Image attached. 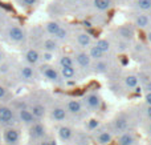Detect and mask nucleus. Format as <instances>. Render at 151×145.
Segmentation results:
<instances>
[{"mask_svg":"<svg viewBox=\"0 0 151 145\" xmlns=\"http://www.w3.org/2000/svg\"><path fill=\"white\" fill-rule=\"evenodd\" d=\"M5 35H7V39L9 40L13 44H21V43L25 41L27 39V32L23 27H20L19 24H9L7 27V31H5Z\"/></svg>","mask_w":151,"mask_h":145,"instance_id":"f257e3e1","label":"nucleus"},{"mask_svg":"<svg viewBox=\"0 0 151 145\" xmlns=\"http://www.w3.org/2000/svg\"><path fill=\"white\" fill-rule=\"evenodd\" d=\"M133 25L138 29H147L151 27V15L150 12L135 11L133 15Z\"/></svg>","mask_w":151,"mask_h":145,"instance_id":"f03ea898","label":"nucleus"},{"mask_svg":"<svg viewBox=\"0 0 151 145\" xmlns=\"http://www.w3.org/2000/svg\"><path fill=\"white\" fill-rule=\"evenodd\" d=\"M16 120L15 112L8 105H0V124L3 125H11Z\"/></svg>","mask_w":151,"mask_h":145,"instance_id":"7ed1b4c3","label":"nucleus"},{"mask_svg":"<svg viewBox=\"0 0 151 145\" xmlns=\"http://www.w3.org/2000/svg\"><path fill=\"white\" fill-rule=\"evenodd\" d=\"M117 35L118 39L125 40V41H131L134 39V35H135V27L131 24H123L117 29Z\"/></svg>","mask_w":151,"mask_h":145,"instance_id":"20e7f679","label":"nucleus"},{"mask_svg":"<svg viewBox=\"0 0 151 145\" xmlns=\"http://www.w3.org/2000/svg\"><path fill=\"white\" fill-rule=\"evenodd\" d=\"M74 39H76V43L80 48H89L90 45H93V37L90 36V33H88L86 31H78L76 32L74 35Z\"/></svg>","mask_w":151,"mask_h":145,"instance_id":"39448f33","label":"nucleus"},{"mask_svg":"<svg viewBox=\"0 0 151 145\" xmlns=\"http://www.w3.org/2000/svg\"><path fill=\"white\" fill-rule=\"evenodd\" d=\"M41 73L45 76V79H48L49 81L52 83H58L60 81V71H57V69L55 68V67L52 65H48V64H45V65L41 67Z\"/></svg>","mask_w":151,"mask_h":145,"instance_id":"423d86ee","label":"nucleus"},{"mask_svg":"<svg viewBox=\"0 0 151 145\" xmlns=\"http://www.w3.org/2000/svg\"><path fill=\"white\" fill-rule=\"evenodd\" d=\"M3 138H4V141L7 145H17L19 141H20V133H19L17 129L9 127L4 130Z\"/></svg>","mask_w":151,"mask_h":145,"instance_id":"0eeeda50","label":"nucleus"},{"mask_svg":"<svg viewBox=\"0 0 151 145\" xmlns=\"http://www.w3.org/2000/svg\"><path fill=\"white\" fill-rule=\"evenodd\" d=\"M83 103H85V105L88 107L89 109H98L99 107H101L102 100H101V96H99L98 93L91 92V93H88V95L85 96Z\"/></svg>","mask_w":151,"mask_h":145,"instance_id":"6e6552de","label":"nucleus"},{"mask_svg":"<svg viewBox=\"0 0 151 145\" xmlns=\"http://www.w3.org/2000/svg\"><path fill=\"white\" fill-rule=\"evenodd\" d=\"M24 59H25L27 64L33 67V65H37V64L40 63L41 55H40V52L36 49V48H29V49H27V52L24 53Z\"/></svg>","mask_w":151,"mask_h":145,"instance_id":"1a4fd4ad","label":"nucleus"},{"mask_svg":"<svg viewBox=\"0 0 151 145\" xmlns=\"http://www.w3.org/2000/svg\"><path fill=\"white\" fill-rule=\"evenodd\" d=\"M19 120H20L23 124L28 125V127H31L32 124L36 123V119H35L33 113L31 112V109H27V108L19 109Z\"/></svg>","mask_w":151,"mask_h":145,"instance_id":"9d476101","label":"nucleus"},{"mask_svg":"<svg viewBox=\"0 0 151 145\" xmlns=\"http://www.w3.org/2000/svg\"><path fill=\"white\" fill-rule=\"evenodd\" d=\"M76 57V63L81 67V68H89L91 65V57L89 56V53H86L85 51H78L74 55Z\"/></svg>","mask_w":151,"mask_h":145,"instance_id":"9b49d317","label":"nucleus"},{"mask_svg":"<svg viewBox=\"0 0 151 145\" xmlns=\"http://www.w3.org/2000/svg\"><path fill=\"white\" fill-rule=\"evenodd\" d=\"M41 47L44 51H47V52H52L55 53L56 51H58V47H60V41H57V40L55 39V37H45V39H42L41 41Z\"/></svg>","mask_w":151,"mask_h":145,"instance_id":"f8f14e48","label":"nucleus"},{"mask_svg":"<svg viewBox=\"0 0 151 145\" xmlns=\"http://www.w3.org/2000/svg\"><path fill=\"white\" fill-rule=\"evenodd\" d=\"M66 111H68V113L78 116V115L82 113V103L80 100H76V99L69 100L66 103Z\"/></svg>","mask_w":151,"mask_h":145,"instance_id":"ddd939ff","label":"nucleus"},{"mask_svg":"<svg viewBox=\"0 0 151 145\" xmlns=\"http://www.w3.org/2000/svg\"><path fill=\"white\" fill-rule=\"evenodd\" d=\"M50 117H52L55 121H64V120L68 117V111H66V108H64V107H55V108H52V111H50Z\"/></svg>","mask_w":151,"mask_h":145,"instance_id":"4468645a","label":"nucleus"},{"mask_svg":"<svg viewBox=\"0 0 151 145\" xmlns=\"http://www.w3.org/2000/svg\"><path fill=\"white\" fill-rule=\"evenodd\" d=\"M91 5L97 12H106L111 8L113 0H91Z\"/></svg>","mask_w":151,"mask_h":145,"instance_id":"2eb2a0df","label":"nucleus"},{"mask_svg":"<svg viewBox=\"0 0 151 145\" xmlns=\"http://www.w3.org/2000/svg\"><path fill=\"white\" fill-rule=\"evenodd\" d=\"M61 27H63V24L61 23H58V21H56V20H50V21H47V23H45L44 29H45V32H47L49 36L55 37L56 35H57V32L60 31Z\"/></svg>","mask_w":151,"mask_h":145,"instance_id":"dca6fc26","label":"nucleus"},{"mask_svg":"<svg viewBox=\"0 0 151 145\" xmlns=\"http://www.w3.org/2000/svg\"><path fill=\"white\" fill-rule=\"evenodd\" d=\"M20 77L24 81H32L35 79V71L32 68V65L25 64V65L20 67Z\"/></svg>","mask_w":151,"mask_h":145,"instance_id":"f3484780","label":"nucleus"},{"mask_svg":"<svg viewBox=\"0 0 151 145\" xmlns=\"http://www.w3.org/2000/svg\"><path fill=\"white\" fill-rule=\"evenodd\" d=\"M45 136V128L40 123H35L31 125V137L33 138H42Z\"/></svg>","mask_w":151,"mask_h":145,"instance_id":"a211bd4d","label":"nucleus"},{"mask_svg":"<svg viewBox=\"0 0 151 145\" xmlns=\"http://www.w3.org/2000/svg\"><path fill=\"white\" fill-rule=\"evenodd\" d=\"M96 140L99 145H109L113 140V133L109 132V130H102V132H99L97 135Z\"/></svg>","mask_w":151,"mask_h":145,"instance_id":"6ab92c4d","label":"nucleus"},{"mask_svg":"<svg viewBox=\"0 0 151 145\" xmlns=\"http://www.w3.org/2000/svg\"><path fill=\"white\" fill-rule=\"evenodd\" d=\"M58 137L63 141H65V143L66 141H70L72 137H73V130L69 127H66V125H63V127L58 128Z\"/></svg>","mask_w":151,"mask_h":145,"instance_id":"aec40b11","label":"nucleus"},{"mask_svg":"<svg viewBox=\"0 0 151 145\" xmlns=\"http://www.w3.org/2000/svg\"><path fill=\"white\" fill-rule=\"evenodd\" d=\"M134 8H135V11L151 12V0H135L134 1Z\"/></svg>","mask_w":151,"mask_h":145,"instance_id":"412c9836","label":"nucleus"},{"mask_svg":"<svg viewBox=\"0 0 151 145\" xmlns=\"http://www.w3.org/2000/svg\"><path fill=\"white\" fill-rule=\"evenodd\" d=\"M89 56H90L91 57V60H101V59H104L105 57V55H106V53H104L102 52L101 49H99L98 47H97L96 44H93V45H90V47H89Z\"/></svg>","mask_w":151,"mask_h":145,"instance_id":"4be33fe9","label":"nucleus"},{"mask_svg":"<svg viewBox=\"0 0 151 145\" xmlns=\"http://www.w3.org/2000/svg\"><path fill=\"white\" fill-rule=\"evenodd\" d=\"M119 145H134L135 143V136L133 135V132H123L119 137Z\"/></svg>","mask_w":151,"mask_h":145,"instance_id":"5701e85b","label":"nucleus"},{"mask_svg":"<svg viewBox=\"0 0 151 145\" xmlns=\"http://www.w3.org/2000/svg\"><path fill=\"white\" fill-rule=\"evenodd\" d=\"M31 112L33 113L35 119H41V117L45 116V113H47V108H45L42 104H35V105H32L31 108Z\"/></svg>","mask_w":151,"mask_h":145,"instance_id":"b1692460","label":"nucleus"},{"mask_svg":"<svg viewBox=\"0 0 151 145\" xmlns=\"http://www.w3.org/2000/svg\"><path fill=\"white\" fill-rule=\"evenodd\" d=\"M60 75L63 79L72 80V79H74V76H76V69H74V67H61Z\"/></svg>","mask_w":151,"mask_h":145,"instance_id":"393cba45","label":"nucleus"},{"mask_svg":"<svg viewBox=\"0 0 151 145\" xmlns=\"http://www.w3.org/2000/svg\"><path fill=\"white\" fill-rule=\"evenodd\" d=\"M93 68H94L96 73H105V72H107V69H109V63L105 61L104 59L96 60V63L93 64Z\"/></svg>","mask_w":151,"mask_h":145,"instance_id":"a878e982","label":"nucleus"},{"mask_svg":"<svg viewBox=\"0 0 151 145\" xmlns=\"http://www.w3.org/2000/svg\"><path fill=\"white\" fill-rule=\"evenodd\" d=\"M96 45L104 53H109L110 49H111V43H110V40H107V39H99V40H97Z\"/></svg>","mask_w":151,"mask_h":145,"instance_id":"bb28decb","label":"nucleus"},{"mask_svg":"<svg viewBox=\"0 0 151 145\" xmlns=\"http://www.w3.org/2000/svg\"><path fill=\"white\" fill-rule=\"evenodd\" d=\"M138 83H139L138 76H135V75H127V76L125 77V85H126V88H129V89L137 88Z\"/></svg>","mask_w":151,"mask_h":145,"instance_id":"cd10ccee","label":"nucleus"},{"mask_svg":"<svg viewBox=\"0 0 151 145\" xmlns=\"http://www.w3.org/2000/svg\"><path fill=\"white\" fill-rule=\"evenodd\" d=\"M126 128H127V121H126V119H123V117H119V119L115 120V123H114L115 132L122 133V132H125V130H126Z\"/></svg>","mask_w":151,"mask_h":145,"instance_id":"c85d7f7f","label":"nucleus"},{"mask_svg":"<svg viewBox=\"0 0 151 145\" xmlns=\"http://www.w3.org/2000/svg\"><path fill=\"white\" fill-rule=\"evenodd\" d=\"M60 67H74V59L69 55H63L58 59Z\"/></svg>","mask_w":151,"mask_h":145,"instance_id":"c756f323","label":"nucleus"},{"mask_svg":"<svg viewBox=\"0 0 151 145\" xmlns=\"http://www.w3.org/2000/svg\"><path fill=\"white\" fill-rule=\"evenodd\" d=\"M69 29L66 28V27H61L60 28V31L57 32V35L55 36V39L57 40V41H65V40H68V37H69Z\"/></svg>","mask_w":151,"mask_h":145,"instance_id":"7c9ffc66","label":"nucleus"},{"mask_svg":"<svg viewBox=\"0 0 151 145\" xmlns=\"http://www.w3.org/2000/svg\"><path fill=\"white\" fill-rule=\"evenodd\" d=\"M21 5L24 7H35V5L39 3V0H19Z\"/></svg>","mask_w":151,"mask_h":145,"instance_id":"2f4dec72","label":"nucleus"},{"mask_svg":"<svg viewBox=\"0 0 151 145\" xmlns=\"http://www.w3.org/2000/svg\"><path fill=\"white\" fill-rule=\"evenodd\" d=\"M7 95H8V89L4 87V85L0 84V101L4 100V99L7 97Z\"/></svg>","mask_w":151,"mask_h":145,"instance_id":"473e14b6","label":"nucleus"},{"mask_svg":"<svg viewBox=\"0 0 151 145\" xmlns=\"http://www.w3.org/2000/svg\"><path fill=\"white\" fill-rule=\"evenodd\" d=\"M99 125V123H98V120H90V121H89V124H88V127L90 128V129H96L97 127H98Z\"/></svg>","mask_w":151,"mask_h":145,"instance_id":"72a5a7b5","label":"nucleus"},{"mask_svg":"<svg viewBox=\"0 0 151 145\" xmlns=\"http://www.w3.org/2000/svg\"><path fill=\"white\" fill-rule=\"evenodd\" d=\"M145 100H146V104L147 105H151V92H147L146 97H145Z\"/></svg>","mask_w":151,"mask_h":145,"instance_id":"f704fd0d","label":"nucleus"},{"mask_svg":"<svg viewBox=\"0 0 151 145\" xmlns=\"http://www.w3.org/2000/svg\"><path fill=\"white\" fill-rule=\"evenodd\" d=\"M40 145H56L55 144V141H41V143H40Z\"/></svg>","mask_w":151,"mask_h":145,"instance_id":"c9c22d12","label":"nucleus"},{"mask_svg":"<svg viewBox=\"0 0 151 145\" xmlns=\"http://www.w3.org/2000/svg\"><path fill=\"white\" fill-rule=\"evenodd\" d=\"M4 59H5V55H4V51L1 49V48H0V63H1V61H4Z\"/></svg>","mask_w":151,"mask_h":145,"instance_id":"e433bc0d","label":"nucleus"},{"mask_svg":"<svg viewBox=\"0 0 151 145\" xmlns=\"http://www.w3.org/2000/svg\"><path fill=\"white\" fill-rule=\"evenodd\" d=\"M146 115H147V117H149V119H151V105H147Z\"/></svg>","mask_w":151,"mask_h":145,"instance_id":"4c0bfd02","label":"nucleus"},{"mask_svg":"<svg viewBox=\"0 0 151 145\" xmlns=\"http://www.w3.org/2000/svg\"><path fill=\"white\" fill-rule=\"evenodd\" d=\"M146 89H147V92H151V81H150V83H147Z\"/></svg>","mask_w":151,"mask_h":145,"instance_id":"58836bf2","label":"nucleus"},{"mask_svg":"<svg viewBox=\"0 0 151 145\" xmlns=\"http://www.w3.org/2000/svg\"><path fill=\"white\" fill-rule=\"evenodd\" d=\"M147 40H149V41L151 43V28H150V31L147 32Z\"/></svg>","mask_w":151,"mask_h":145,"instance_id":"ea45409f","label":"nucleus"},{"mask_svg":"<svg viewBox=\"0 0 151 145\" xmlns=\"http://www.w3.org/2000/svg\"><path fill=\"white\" fill-rule=\"evenodd\" d=\"M147 132H149V135H151V123L149 124V127H147Z\"/></svg>","mask_w":151,"mask_h":145,"instance_id":"a19ab883","label":"nucleus"},{"mask_svg":"<svg viewBox=\"0 0 151 145\" xmlns=\"http://www.w3.org/2000/svg\"><path fill=\"white\" fill-rule=\"evenodd\" d=\"M66 1H69V3H76V1H78V0H66Z\"/></svg>","mask_w":151,"mask_h":145,"instance_id":"79ce46f5","label":"nucleus"}]
</instances>
